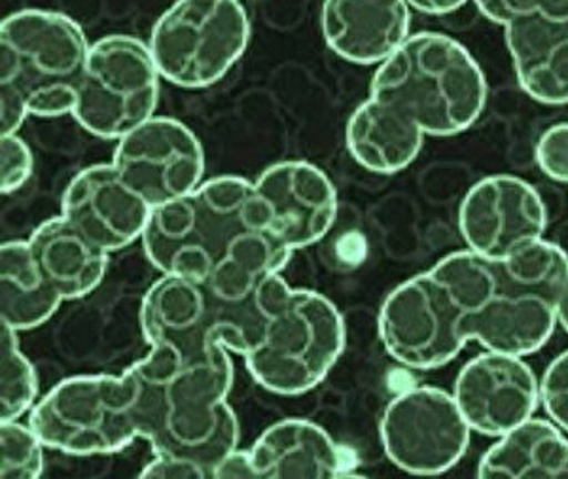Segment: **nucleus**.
I'll use <instances>...</instances> for the list:
<instances>
[{
    "label": "nucleus",
    "mask_w": 568,
    "mask_h": 479,
    "mask_svg": "<svg viewBox=\"0 0 568 479\" xmlns=\"http://www.w3.org/2000/svg\"><path fill=\"white\" fill-rule=\"evenodd\" d=\"M324 42L353 65H382L412 37L406 0H324Z\"/></svg>",
    "instance_id": "6ab92c4d"
},
{
    "label": "nucleus",
    "mask_w": 568,
    "mask_h": 479,
    "mask_svg": "<svg viewBox=\"0 0 568 479\" xmlns=\"http://www.w3.org/2000/svg\"><path fill=\"white\" fill-rule=\"evenodd\" d=\"M471 432L503 438L542 406L540 379L525 357L484 350L460 368L453 385Z\"/></svg>",
    "instance_id": "4468645a"
},
{
    "label": "nucleus",
    "mask_w": 568,
    "mask_h": 479,
    "mask_svg": "<svg viewBox=\"0 0 568 479\" xmlns=\"http://www.w3.org/2000/svg\"><path fill=\"white\" fill-rule=\"evenodd\" d=\"M258 479H334L349 476L342 447L317 422L283 419L252 444Z\"/></svg>",
    "instance_id": "aec40b11"
},
{
    "label": "nucleus",
    "mask_w": 568,
    "mask_h": 479,
    "mask_svg": "<svg viewBox=\"0 0 568 479\" xmlns=\"http://www.w3.org/2000/svg\"><path fill=\"white\" fill-rule=\"evenodd\" d=\"M430 272L452 292L463 334L485 350L530 357L554 336L568 279V254L556 243L542 237L503 259L465 248Z\"/></svg>",
    "instance_id": "f257e3e1"
},
{
    "label": "nucleus",
    "mask_w": 568,
    "mask_h": 479,
    "mask_svg": "<svg viewBox=\"0 0 568 479\" xmlns=\"http://www.w3.org/2000/svg\"><path fill=\"white\" fill-rule=\"evenodd\" d=\"M379 438L394 467L430 478L459 465L470 446L471 428L453 393L420 385L388 401Z\"/></svg>",
    "instance_id": "9b49d317"
},
{
    "label": "nucleus",
    "mask_w": 568,
    "mask_h": 479,
    "mask_svg": "<svg viewBox=\"0 0 568 479\" xmlns=\"http://www.w3.org/2000/svg\"><path fill=\"white\" fill-rule=\"evenodd\" d=\"M251 42L241 0H176L155 21L150 52L169 84L205 90L237 65Z\"/></svg>",
    "instance_id": "6e6552de"
},
{
    "label": "nucleus",
    "mask_w": 568,
    "mask_h": 479,
    "mask_svg": "<svg viewBox=\"0 0 568 479\" xmlns=\"http://www.w3.org/2000/svg\"><path fill=\"white\" fill-rule=\"evenodd\" d=\"M425 139L412 118L374 98L356 106L345 131L351 157L375 175H396L409 167Z\"/></svg>",
    "instance_id": "412c9836"
},
{
    "label": "nucleus",
    "mask_w": 568,
    "mask_h": 479,
    "mask_svg": "<svg viewBox=\"0 0 568 479\" xmlns=\"http://www.w3.org/2000/svg\"><path fill=\"white\" fill-rule=\"evenodd\" d=\"M254 184L272 208L273 232L292 253L317 245L336 224V186L315 163H273Z\"/></svg>",
    "instance_id": "dca6fc26"
},
{
    "label": "nucleus",
    "mask_w": 568,
    "mask_h": 479,
    "mask_svg": "<svg viewBox=\"0 0 568 479\" xmlns=\"http://www.w3.org/2000/svg\"><path fill=\"white\" fill-rule=\"evenodd\" d=\"M406 2L415 12L426 13V16H447L466 7L470 0H406Z\"/></svg>",
    "instance_id": "473e14b6"
},
{
    "label": "nucleus",
    "mask_w": 568,
    "mask_h": 479,
    "mask_svg": "<svg viewBox=\"0 0 568 479\" xmlns=\"http://www.w3.org/2000/svg\"><path fill=\"white\" fill-rule=\"evenodd\" d=\"M27 243L45 279L65 302L85 298L103 283L110 254L88 240L63 214L42 222Z\"/></svg>",
    "instance_id": "4be33fe9"
},
{
    "label": "nucleus",
    "mask_w": 568,
    "mask_h": 479,
    "mask_svg": "<svg viewBox=\"0 0 568 479\" xmlns=\"http://www.w3.org/2000/svg\"><path fill=\"white\" fill-rule=\"evenodd\" d=\"M67 304L45 279L27 241L0 246V324L29 332L48 323Z\"/></svg>",
    "instance_id": "b1692460"
},
{
    "label": "nucleus",
    "mask_w": 568,
    "mask_h": 479,
    "mask_svg": "<svg viewBox=\"0 0 568 479\" xmlns=\"http://www.w3.org/2000/svg\"><path fill=\"white\" fill-rule=\"evenodd\" d=\"M44 449L29 422L0 421V478L39 479L44 473Z\"/></svg>",
    "instance_id": "a878e982"
},
{
    "label": "nucleus",
    "mask_w": 568,
    "mask_h": 479,
    "mask_svg": "<svg viewBox=\"0 0 568 479\" xmlns=\"http://www.w3.org/2000/svg\"><path fill=\"white\" fill-rule=\"evenodd\" d=\"M162 74L150 45L130 34L91 42L71 116L103 141H120L155 116Z\"/></svg>",
    "instance_id": "1a4fd4ad"
},
{
    "label": "nucleus",
    "mask_w": 568,
    "mask_h": 479,
    "mask_svg": "<svg viewBox=\"0 0 568 479\" xmlns=\"http://www.w3.org/2000/svg\"><path fill=\"white\" fill-rule=\"evenodd\" d=\"M91 42L65 13L29 8L0 23V135L27 118L72 114Z\"/></svg>",
    "instance_id": "f03ea898"
},
{
    "label": "nucleus",
    "mask_w": 568,
    "mask_h": 479,
    "mask_svg": "<svg viewBox=\"0 0 568 479\" xmlns=\"http://www.w3.org/2000/svg\"><path fill=\"white\" fill-rule=\"evenodd\" d=\"M546 227L548 208L542 197L519 176H485L460 201V237L468 251L485 258L510 256L542 240Z\"/></svg>",
    "instance_id": "ddd939ff"
},
{
    "label": "nucleus",
    "mask_w": 568,
    "mask_h": 479,
    "mask_svg": "<svg viewBox=\"0 0 568 479\" xmlns=\"http://www.w3.org/2000/svg\"><path fill=\"white\" fill-rule=\"evenodd\" d=\"M267 227L273 230L272 208L256 184L222 175L201 182L181 200L152 208L141 245L162 275L207 283L235 241Z\"/></svg>",
    "instance_id": "7ed1b4c3"
},
{
    "label": "nucleus",
    "mask_w": 568,
    "mask_h": 479,
    "mask_svg": "<svg viewBox=\"0 0 568 479\" xmlns=\"http://www.w3.org/2000/svg\"><path fill=\"white\" fill-rule=\"evenodd\" d=\"M535 160L549 181L568 184V122L556 123L538 136Z\"/></svg>",
    "instance_id": "c85d7f7f"
},
{
    "label": "nucleus",
    "mask_w": 568,
    "mask_h": 479,
    "mask_svg": "<svg viewBox=\"0 0 568 479\" xmlns=\"http://www.w3.org/2000/svg\"><path fill=\"white\" fill-rule=\"evenodd\" d=\"M258 299L267 320L258 347L245 357L252 379L286 398L317 389L347 345L342 313L318 292L292 288L281 273L262 283Z\"/></svg>",
    "instance_id": "39448f33"
},
{
    "label": "nucleus",
    "mask_w": 568,
    "mask_h": 479,
    "mask_svg": "<svg viewBox=\"0 0 568 479\" xmlns=\"http://www.w3.org/2000/svg\"><path fill=\"white\" fill-rule=\"evenodd\" d=\"M142 479H213L207 468L201 467L195 460L181 455L154 453L146 467L142 468Z\"/></svg>",
    "instance_id": "c756f323"
},
{
    "label": "nucleus",
    "mask_w": 568,
    "mask_h": 479,
    "mask_svg": "<svg viewBox=\"0 0 568 479\" xmlns=\"http://www.w3.org/2000/svg\"><path fill=\"white\" fill-rule=\"evenodd\" d=\"M39 377L21 350L20 332L0 324V421H18L39 401Z\"/></svg>",
    "instance_id": "393cba45"
},
{
    "label": "nucleus",
    "mask_w": 568,
    "mask_h": 479,
    "mask_svg": "<svg viewBox=\"0 0 568 479\" xmlns=\"http://www.w3.org/2000/svg\"><path fill=\"white\" fill-rule=\"evenodd\" d=\"M519 88L546 106L568 104V0L504 27Z\"/></svg>",
    "instance_id": "a211bd4d"
},
{
    "label": "nucleus",
    "mask_w": 568,
    "mask_h": 479,
    "mask_svg": "<svg viewBox=\"0 0 568 479\" xmlns=\"http://www.w3.org/2000/svg\"><path fill=\"white\" fill-rule=\"evenodd\" d=\"M112 165L152 208L192 194L205 181L203 144L175 118H150L120 139Z\"/></svg>",
    "instance_id": "f8f14e48"
},
{
    "label": "nucleus",
    "mask_w": 568,
    "mask_h": 479,
    "mask_svg": "<svg viewBox=\"0 0 568 479\" xmlns=\"http://www.w3.org/2000/svg\"><path fill=\"white\" fill-rule=\"evenodd\" d=\"M61 214L112 254L142 240L152 207L125 184L112 163H98L82 169L69 182Z\"/></svg>",
    "instance_id": "2eb2a0df"
},
{
    "label": "nucleus",
    "mask_w": 568,
    "mask_h": 479,
    "mask_svg": "<svg viewBox=\"0 0 568 479\" xmlns=\"http://www.w3.org/2000/svg\"><path fill=\"white\" fill-rule=\"evenodd\" d=\"M542 408L568 435V350L549 364L540 377Z\"/></svg>",
    "instance_id": "cd10ccee"
},
{
    "label": "nucleus",
    "mask_w": 568,
    "mask_h": 479,
    "mask_svg": "<svg viewBox=\"0 0 568 479\" xmlns=\"http://www.w3.org/2000/svg\"><path fill=\"white\" fill-rule=\"evenodd\" d=\"M369 98L412 118L426 136H457L484 114L489 85L459 40L414 33L377 65Z\"/></svg>",
    "instance_id": "20e7f679"
},
{
    "label": "nucleus",
    "mask_w": 568,
    "mask_h": 479,
    "mask_svg": "<svg viewBox=\"0 0 568 479\" xmlns=\"http://www.w3.org/2000/svg\"><path fill=\"white\" fill-rule=\"evenodd\" d=\"M162 379L160 427L150 438L154 453L181 455L216 472L240 449L241 425L230 406L233 363L224 345L200 357L171 364L152 355L141 358Z\"/></svg>",
    "instance_id": "423d86ee"
},
{
    "label": "nucleus",
    "mask_w": 568,
    "mask_h": 479,
    "mask_svg": "<svg viewBox=\"0 0 568 479\" xmlns=\"http://www.w3.org/2000/svg\"><path fill=\"white\" fill-rule=\"evenodd\" d=\"M557 320L562 330L568 334V279L562 286L561 296H559V304H557Z\"/></svg>",
    "instance_id": "72a5a7b5"
},
{
    "label": "nucleus",
    "mask_w": 568,
    "mask_h": 479,
    "mask_svg": "<svg viewBox=\"0 0 568 479\" xmlns=\"http://www.w3.org/2000/svg\"><path fill=\"white\" fill-rule=\"evenodd\" d=\"M379 342L402 368L430 371L459 357L468 337L452 292L430 269L388 294L377 318Z\"/></svg>",
    "instance_id": "9d476101"
},
{
    "label": "nucleus",
    "mask_w": 568,
    "mask_h": 479,
    "mask_svg": "<svg viewBox=\"0 0 568 479\" xmlns=\"http://www.w3.org/2000/svg\"><path fill=\"white\" fill-rule=\"evenodd\" d=\"M214 479H258L251 453L235 449L214 472Z\"/></svg>",
    "instance_id": "2f4dec72"
},
{
    "label": "nucleus",
    "mask_w": 568,
    "mask_h": 479,
    "mask_svg": "<svg viewBox=\"0 0 568 479\" xmlns=\"http://www.w3.org/2000/svg\"><path fill=\"white\" fill-rule=\"evenodd\" d=\"M216 305L200 281L162 275L142 298L139 324L150 349L163 350L181 363L200 357L214 345Z\"/></svg>",
    "instance_id": "f3484780"
},
{
    "label": "nucleus",
    "mask_w": 568,
    "mask_h": 479,
    "mask_svg": "<svg viewBox=\"0 0 568 479\" xmlns=\"http://www.w3.org/2000/svg\"><path fill=\"white\" fill-rule=\"evenodd\" d=\"M44 446L71 457L114 455L142 440L136 383L130 369L120 376L90 374L58 383L29 414Z\"/></svg>",
    "instance_id": "0eeeda50"
},
{
    "label": "nucleus",
    "mask_w": 568,
    "mask_h": 479,
    "mask_svg": "<svg viewBox=\"0 0 568 479\" xmlns=\"http://www.w3.org/2000/svg\"><path fill=\"white\" fill-rule=\"evenodd\" d=\"M485 20L497 26H510L514 21L535 16L549 0H474Z\"/></svg>",
    "instance_id": "7c9ffc66"
},
{
    "label": "nucleus",
    "mask_w": 568,
    "mask_h": 479,
    "mask_svg": "<svg viewBox=\"0 0 568 479\" xmlns=\"http://www.w3.org/2000/svg\"><path fill=\"white\" fill-rule=\"evenodd\" d=\"M479 479H568V435L551 419L530 417L479 459Z\"/></svg>",
    "instance_id": "5701e85b"
},
{
    "label": "nucleus",
    "mask_w": 568,
    "mask_h": 479,
    "mask_svg": "<svg viewBox=\"0 0 568 479\" xmlns=\"http://www.w3.org/2000/svg\"><path fill=\"white\" fill-rule=\"evenodd\" d=\"M34 171L31 146L20 133L0 135V192L10 195L23 188Z\"/></svg>",
    "instance_id": "bb28decb"
}]
</instances>
